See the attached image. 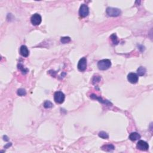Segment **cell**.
Listing matches in <instances>:
<instances>
[{
  "mask_svg": "<svg viewBox=\"0 0 153 153\" xmlns=\"http://www.w3.org/2000/svg\"><path fill=\"white\" fill-rule=\"evenodd\" d=\"M111 66V62L109 59H103L99 61L98 63V68L101 71H105L109 69Z\"/></svg>",
  "mask_w": 153,
  "mask_h": 153,
  "instance_id": "1",
  "label": "cell"
},
{
  "mask_svg": "<svg viewBox=\"0 0 153 153\" xmlns=\"http://www.w3.org/2000/svg\"><path fill=\"white\" fill-rule=\"evenodd\" d=\"M107 13L109 16L117 17L121 14V10L117 8L108 7L107 9Z\"/></svg>",
  "mask_w": 153,
  "mask_h": 153,
  "instance_id": "2",
  "label": "cell"
},
{
  "mask_svg": "<svg viewBox=\"0 0 153 153\" xmlns=\"http://www.w3.org/2000/svg\"><path fill=\"white\" fill-rule=\"evenodd\" d=\"M65 95L61 91H56L54 95V100L57 104H62L65 100Z\"/></svg>",
  "mask_w": 153,
  "mask_h": 153,
  "instance_id": "3",
  "label": "cell"
},
{
  "mask_svg": "<svg viewBox=\"0 0 153 153\" xmlns=\"http://www.w3.org/2000/svg\"><path fill=\"white\" fill-rule=\"evenodd\" d=\"M78 70L80 71L83 72L87 68V59L86 57H82L78 62V65H77Z\"/></svg>",
  "mask_w": 153,
  "mask_h": 153,
  "instance_id": "4",
  "label": "cell"
},
{
  "mask_svg": "<svg viewBox=\"0 0 153 153\" xmlns=\"http://www.w3.org/2000/svg\"><path fill=\"white\" fill-rule=\"evenodd\" d=\"M31 21L33 25H39L41 23V16L39 14L35 13L32 16V17L31 18Z\"/></svg>",
  "mask_w": 153,
  "mask_h": 153,
  "instance_id": "5",
  "label": "cell"
},
{
  "mask_svg": "<svg viewBox=\"0 0 153 153\" xmlns=\"http://www.w3.org/2000/svg\"><path fill=\"white\" fill-rule=\"evenodd\" d=\"M89 14V9L88 6L86 4H82L80 6L79 10L80 16L83 18H85V17L87 16Z\"/></svg>",
  "mask_w": 153,
  "mask_h": 153,
  "instance_id": "6",
  "label": "cell"
},
{
  "mask_svg": "<svg viewBox=\"0 0 153 153\" xmlns=\"http://www.w3.org/2000/svg\"><path fill=\"white\" fill-rule=\"evenodd\" d=\"M136 148L138 150H141V151H147L149 148L148 144L145 141L141 140V141H138V142L137 143Z\"/></svg>",
  "mask_w": 153,
  "mask_h": 153,
  "instance_id": "7",
  "label": "cell"
},
{
  "mask_svg": "<svg viewBox=\"0 0 153 153\" xmlns=\"http://www.w3.org/2000/svg\"><path fill=\"white\" fill-rule=\"evenodd\" d=\"M139 77L136 74L133 72L129 73L127 75V80L130 83L132 84H135L138 81Z\"/></svg>",
  "mask_w": 153,
  "mask_h": 153,
  "instance_id": "8",
  "label": "cell"
},
{
  "mask_svg": "<svg viewBox=\"0 0 153 153\" xmlns=\"http://www.w3.org/2000/svg\"><path fill=\"white\" fill-rule=\"evenodd\" d=\"M20 54L22 55L23 57H28L29 54V52L28 48L26 45H22L20 48Z\"/></svg>",
  "mask_w": 153,
  "mask_h": 153,
  "instance_id": "9",
  "label": "cell"
},
{
  "mask_svg": "<svg viewBox=\"0 0 153 153\" xmlns=\"http://www.w3.org/2000/svg\"><path fill=\"white\" fill-rule=\"evenodd\" d=\"M115 149L114 146L112 144H107L102 146V150L107 152H111Z\"/></svg>",
  "mask_w": 153,
  "mask_h": 153,
  "instance_id": "10",
  "label": "cell"
},
{
  "mask_svg": "<svg viewBox=\"0 0 153 153\" xmlns=\"http://www.w3.org/2000/svg\"><path fill=\"white\" fill-rule=\"evenodd\" d=\"M129 139L132 141H135L136 140H138L141 138V136L137 132H133L130 133L129 135Z\"/></svg>",
  "mask_w": 153,
  "mask_h": 153,
  "instance_id": "11",
  "label": "cell"
},
{
  "mask_svg": "<svg viewBox=\"0 0 153 153\" xmlns=\"http://www.w3.org/2000/svg\"><path fill=\"white\" fill-rule=\"evenodd\" d=\"M146 73V69L143 66H140L139 68L137 70V74L139 76H143Z\"/></svg>",
  "mask_w": 153,
  "mask_h": 153,
  "instance_id": "12",
  "label": "cell"
},
{
  "mask_svg": "<svg viewBox=\"0 0 153 153\" xmlns=\"http://www.w3.org/2000/svg\"><path fill=\"white\" fill-rule=\"evenodd\" d=\"M90 98H92V99H98V100H99V102H101V103H104V104H109V105L111 104V103L109 102H108V100H102L101 98H100V97H99H99H97V96H96V95H93V94L91 95Z\"/></svg>",
  "mask_w": 153,
  "mask_h": 153,
  "instance_id": "13",
  "label": "cell"
},
{
  "mask_svg": "<svg viewBox=\"0 0 153 153\" xmlns=\"http://www.w3.org/2000/svg\"><path fill=\"white\" fill-rule=\"evenodd\" d=\"M110 38H111V40H112V43H113L114 44H115V45L118 44V43H119V41H118V38H117V36L116 34H113L111 35V36H110Z\"/></svg>",
  "mask_w": 153,
  "mask_h": 153,
  "instance_id": "14",
  "label": "cell"
},
{
  "mask_svg": "<svg viewBox=\"0 0 153 153\" xmlns=\"http://www.w3.org/2000/svg\"><path fill=\"white\" fill-rule=\"evenodd\" d=\"M99 136L100 138H102V139H108L109 138V136L107 133L105 132H100L99 133Z\"/></svg>",
  "mask_w": 153,
  "mask_h": 153,
  "instance_id": "15",
  "label": "cell"
},
{
  "mask_svg": "<svg viewBox=\"0 0 153 153\" xmlns=\"http://www.w3.org/2000/svg\"><path fill=\"white\" fill-rule=\"evenodd\" d=\"M18 95H19L20 96H25L27 95V91L25 89H19L18 90Z\"/></svg>",
  "mask_w": 153,
  "mask_h": 153,
  "instance_id": "16",
  "label": "cell"
},
{
  "mask_svg": "<svg viewBox=\"0 0 153 153\" xmlns=\"http://www.w3.org/2000/svg\"><path fill=\"white\" fill-rule=\"evenodd\" d=\"M61 41L63 44H66L71 41V38L69 36H64V37L61 38Z\"/></svg>",
  "mask_w": 153,
  "mask_h": 153,
  "instance_id": "17",
  "label": "cell"
},
{
  "mask_svg": "<svg viewBox=\"0 0 153 153\" xmlns=\"http://www.w3.org/2000/svg\"><path fill=\"white\" fill-rule=\"evenodd\" d=\"M44 107L45 108H50L53 107V104L49 100H47L44 102Z\"/></svg>",
  "mask_w": 153,
  "mask_h": 153,
  "instance_id": "18",
  "label": "cell"
},
{
  "mask_svg": "<svg viewBox=\"0 0 153 153\" xmlns=\"http://www.w3.org/2000/svg\"><path fill=\"white\" fill-rule=\"evenodd\" d=\"M100 79H101V77L100 76L98 77H94L93 79V83L95 84V83H98V82L100 81Z\"/></svg>",
  "mask_w": 153,
  "mask_h": 153,
  "instance_id": "19",
  "label": "cell"
},
{
  "mask_svg": "<svg viewBox=\"0 0 153 153\" xmlns=\"http://www.w3.org/2000/svg\"><path fill=\"white\" fill-rule=\"evenodd\" d=\"M18 66H19V69H20V70L22 71V72H27V71H28V70L27 69H25L24 68H23V65H22L21 64H19V65H18Z\"/></svg>",
  "mask_w": 153,
  "mask_h": 153,
  "instance_id": "20",
  "label": "cell"
},
{
  "mask_svg": "<svg viewBox=\"0 0 153 153\" xmlns=\"http://www.w3.org/2000/svg\"><path fill=\"white\" fill-rule=\"evenodd\" d=\"M4 138V141H9V138H7V136H4V137H3Z\"/></svg>",
  "mask_w": 153,
  "mask_h": 153,
  "instance_id": "21",
  "label": "cell"
},
{
  "mask_svg": "<svg viewBox=\"0 0 153 153\" xmlns=\"http://www.w3.org/2000/svg\"><path fill=\"white\" fill-rule=\"evenodd\" d=\"M11 143H9L7 145L5 146V148H7V147H9V146H11Z\"/></svg>",
  "mask_w": 153,
  "mask_h": 153,
  "instance_id": "22",
  "label": "cell"
}]
</instances>
